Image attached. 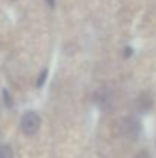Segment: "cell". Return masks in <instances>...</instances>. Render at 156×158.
I'll return each mask as SVG.
<instances>
[{
	"instance_id": "1",
	"label": "cell",
	"mask_w": 156,
	"mask_h": 158,
	"mask_svg": "<svg viewBox=\"0 0 156 158\" xmlns=\"http://www.w3.org/2000/svg\"><path fill=\"white\" fill-rule=\"evenodd\" d=\"M118 131L121 135L124 137H129V138H136L141 132V124L136 118H132V117H126V118H121L118 121Z\"/></svg>"
},
{
	"instance_id": "2",
	"label": "cell",
	"mask_w": 156,
	"mask_h": 158,
	"mask_svg": "<svg viewBox=\"0 0 156 158\" xmlns=\"http://www.w3.org/2000/svg\"><path fill=\"white\" fill-rule=\"evenodd\" d=\"M40 129V117L34 110H28L22 117V131L26 135H34Z\"/></svg>"
},
{
	"instance_id": "3",
	"label": "cell",
	"mask_w": 156,
	"mask_h": 158,
	"mask_svg": "<svg viewBox=\"0 0 156 158\" xmlns=\"http://www.w3.org/2000/svg\"><path fill=\"white\" fill-rule=\"evenodd\" d=\"M95 103L100 106L101 109L107 110L112 106V95L109 89H100L98 92H95Z\"/></svg>"
},
{
	"instance_id": "4",
	"label": "cell",
	"mask_w": 156,
	"mask_h": 158,
	"mask_svg": "<svg viewBox=\"0 0 156 158\" xmlns=\"http://www.w3.org/2000/svg\"><path fill=\"white\" fill-rule=\"evenodd\" d=\"M152 106H153V97H152V94L142 92L138 97V100H136V109L139 112H147V110L152 109Z\"/></svg>"
},
{
	"instance_id": "5",
	"label": "cell",
	"mask_w": 156,
	"mask_h": 158,
	"mask_svg": "<svg viewBox=\"0 0 156 158\" xmlns=\"http://www.w3.org/2000/svg\"><path fill=\"white\" fill-rule=\"evenodd\" d=\"M0 158H14L12 149H11L8 144H3V146H0Z\"/></svg>"
},
{
	"instance_id": "6",
	"label": "cell",
	"mask_w": 156,
	"mask_h": 158,
	"mask_svg": "<svg viewBox=\"0 0 156 158\" xmlns=\"http://www.w3.org/2000/svg\"><path fill=\"white\" fill-rule=\"evenodd\" d=\"M46 77H48V69H43V71L40 72L38 78H37V88H42V86L45 85V81H46Z\"/></svg>"
},
{
	"instance_id": "7",
	"label": "cell",
	"mask_w": 156,
	"mask_h": 158,
	"mask_svg": "<svg viewBox=\"0 0 156 158\" xmlns=\"http://www.w3.org/2000/svg\"><path fill=\"white\" fill-rule=\"evenodd\" d=\"M3 102H5L6 107H11L12 106V97H11V94H9L8 89H3Z\"/></svg>"
},
{
	"instance_id": "8",
	"label": "cell",
	"mask_w": 156,
	"mask_h": 158,
	"mask_svg": "<svg viewBox=\"0 0 156 158\" xmlns=\"http://www.w3.org/2000/svg\"><path fill=\"white\" fill-rule=\"evenodd\" d=\"M135 158H150L149 155V152H146V151H142V152H139V154H136V157Z\"/></svg>"
},
{
	"instance_id": "9",
	"label": "cell",
	"mask_w": 156,
	"mask_h": 158,
	"mask_svg": "<svg viewBox=\"0 0 156 158\" xmlns=\"http://www.w3.org/2000/svg\"><path fill=\"white\" fill-rule=\"evenodd\" d=\"M124 55H126V57H130V55H132V49H130V48H126V51H124Z\"/></svg>"
},
{
	"instance_id": "10",
	"label": "cell",
	"mask_w": 156,
	"mask_h": 158,
	"mask_svg": "<svg viewBox=\"0 0 156 158\" xmlns=\"http://www.w3.org/2000/svg\"><path fill=\"white\" fill-rule=\"evenodd\" d=\"M46 3H48V6H51V8L55 6V0H46Z\"/></svg>"
}]
</instances>
